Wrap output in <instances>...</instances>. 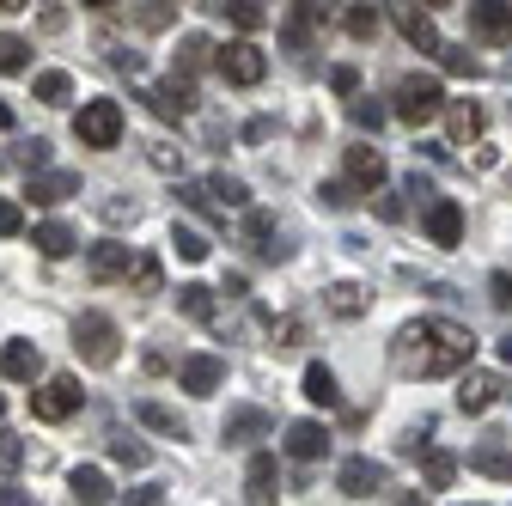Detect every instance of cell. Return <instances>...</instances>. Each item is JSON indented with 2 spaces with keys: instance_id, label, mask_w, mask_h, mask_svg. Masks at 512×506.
Here are the masks:
<instances>
[{
  "instance_id": "6da1fadb",
  "label": "cell",
  "mask_w": 512,
  "mask_h": 506,
  "mask_svg": "<svg viewBox=\"0 0 512 506\" xmlns=\"http://www.w3.org/2000/svg\"><path fill=\"white\" fill-rule=\"evenodd\" d=\"M470 354H476V336L452 318H415L391 342V366L403 378H452L470 366Z\"/></svg>"
},
{
  "instance_id": "7a4b0ae2",
  "label": "cell",
  "mask_w": 512,
  "mask_h": 506,
  "mask_svg": "<svg viewBox=\"0 0 512 506\" xmlns=\"http://www.w3.org/2000/svg\"><path fill=\"white\" fill-rule=\"evenodd\" d=\"M122 104L116 98H86L80 104V116H74V141L80 147H98V153H110V147H122Z\"/></svg>"
},
{
  "instance_id": "3957f363",
  "label": "cell",
  "mask_w": 512,
  "mask_h": 506,
  "mask_svg": "<svg viewBox=\"0 0 512 506\" xmlns=\"http://www.w3.org/2000/svg\"><path fill=\"white\" fill-rule=\"evenodd\" d=\"M74 354L86 366H116V354H122L116 318H104V311H80V318H74Z\"/></svg>"
},
{
  "instance_id": "277c9868",
  "label": "cell",
  "mask_w": 512,
  "mask_h": 506,
  "mask_svg": "<svg viewBox=\"0 0 512 506\" xmlns=\"http://www.w3.org/2000/svg\"><path fill=\"white\" fill-rule=\"evenodd\" d=\"M445 110V86L433 74H403L397 80V98H391V116H403L409 129H421V122H433Z\"/></svg>"
},
{
  "instance_id": "5b68a950",
  "label": "cell",
  "mask_w": 512,
  "mask_h": 506,
  "mask_svg": "<svg viewBox=\"0 0 512 506\" xmlns=\"http://www.w3.org/2000/svg\"><path fill=\"white\" fill-rule=\"evenodd\" d=\"M80 403H86V391L74 372H55V378H43V391H31L37 421H68V415H80Z\"/></svg>"
},
{
  "instance_id": "8992f818",
  "label": "cell",
  "mask_w": 512,
  "mask_h": 506,
  "mask_svg": "<svg viewBox=\"0 0 512 506\" xmlns=\"http://www.w3.org/2000/svg\"><path fill=\"white\" fill-rule=\"evenodd\" d=\"M214 68L226 74V86H256L269 74V55L256 49L250 37H238V43H226V49H214Z\"/></svg>"
},
{
  "instance_id": "52a82bcc",
  "label": "cell",
  "mask_w": 512,
  "mask_h": 506,
  "mask_svg": "<svg viewBox=\"0 0 512 506\" xmlns=\"http://www.w3.org/2000/svg\"><path fill=\"white\" fill-rule=\"evenodd\" d=\"M141 98H147V110H153L159 122H183L189 110H196V80H183V74H171V80L147 86Z\"/></svg>"
},
{
  "instance_id": "ba28073f",
  "label": "cell",
  "mask_w": 512,
  "mask_h": 506,
  "mask_svg": "<svg viewBox=\"0 0 512 506\" xmlns=\"http://www.w3.org/2000/svg\"><path fill=\"white\" fill-rule=\"evenodd\" d=\"M421 226H427V238H433L439 250H458V244H464V208H458L452 196H433V202L421 208Z\"/></svg>"
},
{
  "instance_id": "9c48e42d",
  "label": "cell",
  "mask_w": 512,
  "mask_h": 506,
  "mask_svg": "<svg viewBox=\"0 0 512 506\" xmlns=\"http://www.w3.org/2000/svg\"><path fill=\"white\" fill-rule=\"evenodd\" d=\"M391 25L403 31V43H409V49H421V55H439V31H433L427 7H415V0H391Z\"/></svg>"
},
{
  "instance_id": "30bf717a",
  "label": "cell",
  "mask_w": 512,
  "mask_h": 506,
  "mask_svg": "<svg viewBox=\"0 0 512 506\" xmlns=\"http://www.w3.org/2000/svg\"><path fill=\"white\" fill-rule=\"evenodd\" d=\"M470 31L494 49L512 43V0H470Z\"/></svg>"
},
{
  "instance_id": "8fae6325",
  "label": "cell",
  "mask_w": 512,
  "mask_h": 506,
  "mask_svg": "<svg viewBox=\"0 0 512 506\" xmlns=\"http://www.w3.org/2000/svg\"><path fill=\"white\" fill-rule=\"evenodd\" d=\"M177 385H183L189 397H214V391L226 385V360H220V354H189V360L177 366Z\"/></svg>"
},
{
  "instance_id": "7c38bea8",
  "label": "cell",
  "mask_w": 512,
  "mask_h": 506,
  "mask_svg": "<svg viewBox=\"0 0 512 506\" xmlns=\"http://www.w3.org/2000/svg\"><path fill=\"white\" fill-rule=\"evenodd\" d=\"M25 196L37 202V208H61V202H74L80 196V171H31V183H25Z\"/></svg>"
},
{
  "instance_id": "4fadbf2b",
  "label": "cell",
  "mask_w": 512,
  "mask_h": 506,
  "mask_svg": "<svg viewBox=\"0 0 512 506\" xmlns=\"http://www.w3.org/2000/svg\"><path fill=\"white\" fill-rule=\"evenodd\" d=\"M384 482H391V470H384L378 458H348V464L336 470V488H342L348 500H366V494H378Z\"/></svg>"
},
{
  "instance_id": "5bb4252c",
  "label": "cell",
  "mask_w": 512,
  "mask_h": 506,
  "mask_svg": "<svg viewBox=\"0 0 512 506\" xmlns=\"http://www.w3.org/2000/svg\"><path fill=\"white\" fill-rule=\"evenodd\" d=\"M439 116H445V135H452V147L482 141V122H488V116H482V104H476V98H452Z\"/></svg>"
},
{
  "instance_id": "9a60e30c",
  "label": "cell",
  "mask_w": 512,
  "mask_h": 506,
  "mask_svg": "<svg viewBox=\"0 0 512 506\" xmlns=\"http://www.w3.org/2000/svg\"><path fill=\"white\" fill-rule=\"evenodd\" d=\"M269 433H275L269 409H232V415H226V427H220L226 446H256V439H269Z\"/></svg>"
},
{
  "instance_id": "2e32d148",
  "label": "cell",
  "mask_w": 512,
  "mask_h": 506,
  "mask_svg": "<svg viewBox=\"0 0 512 506\" xmlns=\"http://www.w3.org/2000/svg\"><path fill=\"white\" fill-rule=\"evenodd\" d=\"M128 263H135V250H128L122 238H104V244H92V257H86L92 281H128Z\"/></svg>"
},
{
  "instance_id": "e0dca14e",
  "label": "cell",
  "mask_w": 512,
  "mask_h": 506,
  "mask_svg": "<svg viewBox=\"0 0 512 506\" xmlns=\"http://www.w3.org/2000/svg\"><path fill=\"white\" fill-rule=\"evenodd\" d=\"M324 311H330V318H366V311H372V293L360 287V281H330L324 287Z\"/></svg>"
},
{
  "instance_id": "ac0fdd59",
  "label": "cell",
  "mask_w": 512,
  "mask_h": 506,
  "mask_svg": "<svg viewBox=\"0 0 512 506\" xmlns=\"http://www.w3.org/2000/svg\"><path fill=\"white\" fill-rule=\"evenodd\" d=\"M244 494H250V506H275V494H281V470H275L269 452H256V458H250V470H244Z\"/></svg>"
},
{
  "instance_id": "d6986e66",
  "label": "cell",
  "mask_w": 512,
  "mask_h": 506,
  "mask_svg": "<svg viewBox=\"0 0 512 506\" xmlns=\"http://www.w3.org/2000/svg\"><path fill=\"white\" fill-rule=\"evenodd\" d=\"M500 391H506V385H500L494 372H464V378H458V409H464V415H482V409H494Z\"/></svg>"
},
{
  "instance_id": "ffe728a7",
  "label": "cell",
  "mask_w": 512,
  "mask_h": 506,
  "mask_svg": "<svg viewBox=\"0 0 512 506\" xmlns=\"http://www.w3.org/2000/svg\"><path fill=\"white\" fill-rule=\"evenodd\" d=\"M324 452H330V433H324V421H293V427H287V458L311 464V458H324Z\"/></svg>"
},
{
  "instance_id": "44dd1931",
  "label": "cell",
  "mask_w": 512,
  "mask_h": 506,
  "mask_svg": "<svg viewBox=\"0 0 512 506\" xmlns=\"http://www.w3.org/2000/svg\"><path fill=\"white\" fill-rule=\"evenodd\" d=\"M177 311H183V318H196V324H214V330L226 324L220 305H214V287H202V281H183L177 287Z\"/></svg>"
},
{
  "instance_id": "7402d4cb",
  "label": "cell",
  "mask_w": 512,
  "mask_h": 506,
  "mask_svg": "<svg viewBox=\"0 0 512 506\" xmlns=\"http://www.w3.org/2000/svg\"><path fill=\"white\" fill-rule=\"evenodd\" d=\"M68 494H74V506H110V476L98 470V464H80L74 476H68Z\"/></svg>"
},
{
  "instance_id": "603a6c76",
  "label": "cell",
  "mask_w": 512,
  "mask_h": 506,
  "mask_svg": "<svg viewBox=\"0 0 512 506\" xmlns=\"http://www.w3.org/2000/svg\"><path fill=\"white\" fill-rule=\"evenodd\" d=\"M348 183L372 196V189L384 183V153L378 147H348Z\"/></svg>"
},
{
  "instance_id": "cb8c5ba5",
  "label": "cell",
  "mask_w": 512,
  "mask_h": 506,
  "mask_svg": "<svg viewBox=\"0 0 512 506\" xmlns=\"http://www.w3.org/2000/svg\"><path fill=\"white\" fill-rule=\"evenodd\" d=\"M0 372H7V378H19V385H31V378L43 372V354H37V342H7V348H0Z\"/></svg>"
},
{
  "instance_id": "d4e9b609",
  "label": "cell",
  "mask_w": 512,
  "mask_h": 506,
  "mask_svg": "<svg viewBox=\"0 0 512 506\" xmlns=\"http://www.w3.org/2000/svg\"><path fill=\"white\" fill-rule=\"evenodd\" d=\"M244 238L263 250L269 263H281V257H287V244H269V238H275V214H263V208H244Z\"/></svg>"
},
{
  "instance_id": "484cf974",
  "label": "cell",
  "mask_w": 512,
  "mask_h": 506,
  "mask_svg": "<svg viewBox=\"0 0 512 506\" xmlns=\"http://www.w3.org/2000/svg\"><path fill=\"white\" fill-rule=\"evenodd\" d=\"M208 61H214V43H208L202 31H189V37L177 43V68H171V74H183V80H196V74L208 68Z\"/></svg>"
},
{
  "instance_id": "4316f807",
  "label": "cell",
  "mask_w": 512,
  "mask_h": 506,
  "mask_svg": "<svg viewBox=\"0 0 512 506\" xmlns=\"http://www.w3.org/2000/svg\"><path fill=\"white\" fill-rule=\"evenodd\" d=\"M305 397H311L317 409H336V403H342V391H336V372H330L324 360H311V366H305Z\"/></svg>"
},
{
  "instance_id": "83f0119b",
  "label": "cell",
  "mask_w": 512,
  "mask_h": 506,
  "mask_svg": "<svg viewBox=\"0 0 512 506\" xmlns=\"http://www.w3.org/2000/svg\"><path fill=\"white\" fill-rule=\"evenodd\" d=\"M202 189H208V202H214L220 214H226V208H250V189H244V177H226V171H214Z\"/></svg>"
},
{
  "instance_id": "f1b7e54d",
  "label": "cell",
  "mask_w": 512,
  "mask_h": 506,
  "mask_svg": "<svg viewBox=\"0 0 512 506\" xmlns=\"http://www.w3.org/2000/svg\"><path fill=\"white\" fill-rule=\"evenodd\" d=\"M135 415H141V427H153L165 439H189V421L177 409H165V403H135Z\"/></svg>"
},
{
  "instance_id": "f546056e",
  "label": "cell",
  "mask_w": 512,
  "mask_h": 506,
  "mask_svg": "<svg viewBox=\"0 0 512 506\" xmlns=\"http://www.w3.org/2000/svg\"><path fill=\"white\" fill-rule=\"evenodd\" d=\"M470 470H482V476H494V482H512V452L500 446V439H488V446L470 452Z\"/></svg>"
},
{
  "instance_id": "4dcf8cb0",
  "label": "cell",
  "mask_w": 512,
  "mask_h": 506,
  "mask_svg": "<svg viewBox=\"0 0 512 506\" xmlns=\"http://www.w3.org/2000/svg\"><path fill=\"white\" fill-rule=\"evenodd\" d=\"M214 7H220L238 31H263V25H269V7H263V0H214Z\"/></svg>"
},
{
  "instance_id": "1f68e13d",
  "label": "cell",
  "mask_w": 512,
  "mask_h": 506,
  "mask_svg": "<svg viewBox=\"0 0 512 506\" xmlns=\"http://www.w3.org/2000/svg\"><path fill=\"white\" fill-rule=\"evenodd\" d=\"M31 98H37V104H68V98H74V80L61 74V68H49V74L31 80Z\"/></svg>"
},
{
  "instance_id": "d6a6232c",
  "label": "cell",
  "mask_w": 512,
  "mask_h": 506,
  "mask_svg": "<svg viewBox=\"0 0 512 506\" xmlns=\"http://www.w3.org/2000/svg\"><path fill=\"white\" fill-rule=\"evenodd\" d=\"M31 244L43 250V257H68V250H74V232L61 226V220H43V226L31 232Z\"/></svg>"
},
{
  "instance_id": "836d02e7",
  "label": "cell",
  "mask_w": 512,
  "mask_h": 506,
  "mask_svg": "<svg viewBox=\"0 0 512 506\" xmlns=\"http://www.w3.org/2000/svg\"><path fill=\"white\" fill-rule=\"evenodd\" d=\"M31 68V43L19 31H0V74H25Z\"/></svg>"
},
{
  "instance_id": "e575fe53",
  "label": "cell",
  "mask_w": 512,
  "mask_h": 506,
  "mask_svg": "<svg viewBox=\"0 0 512 506\" xmlns=\"http://www.w3.org/2000/svg\"><path fill=\"white\" fill-rule=\"evenodd\" d=\"M360 202V189L348 183V177H336V183H317V208H330V214H348Z\"/></svg>"
},
{
  "instance_id": "d590c367",
  "label": "cell",
  "mask_w": 512,
  "mask_h": 506,
  "mask_svg": "<svg viewBox=\"0 0 512 506\" xmlns=\"http://www.w3.org/2000/svg\"><path fill=\"white\" fill-rule=\"evenodd\" d=\"M98 49H104V61H110V68H122V74H141V49H122V37H116V31H98Z\"/></svg>"
},
{
  "instance_id": "8d00e7d4",
  "label": "cell",
  "mask_w": 512,
  "mask_h": 506,
  "mask_svg": "<svg viewBox=\"0 0 512 506\" xmlns=\"http://www.w3.org/2000/svg\"><path fill=\"white\" fill-rule=\"evenodd\" d=\"M128 275H135V287H141V293H159V287H165V263L153 257V250H141V257L128 263Z\"/></svg>"
},
{
  "instance_id": "74e56055",
  "label": "cell",
  "mask_w": 512,
  "mask_h": 506,
  "mask_svg": "<svg viewBox=\"0 0 512 506\" xmlns=\"http://www.w3.org/2000/svg\"><path fill=\"white\" fill-rule=\"evenodd\" d=\"M171 244H177L183 263H202L208 257V232H196V226H171Z\"/></svg>"
},
{
  "instance_id": "f35d334b",
  "label": "cell",
  "mask_w": 512,
  "mask_h": 506,
  "mask_svg": "<svg viewBox=\"0 0 512 506\" xmlns=\"http://www.w3.org/2000/svg\"><path fill=\"white\" fill-rule=\"evenodd\" d=\"M384 116H391V110H384L378 98H360V92L348 98V122H354V129H372V135H378V122H384Z\"/></svg>"
},
{
  "instance_id": "ab89813d",
  "label": "cell",
  "mask_w": 512,
  "mask_h": 506,
  "mask_svg": "<svg viewBox=\"0 0 512 506\" xmlns=\"http://www.w3.org/2000/svg\"><path fill=\"white\" fill-rule=\"evenodd\" d=\"M421 458H427V488H452V476H458V458L452 452H433L427 446Z\"/></svg>"
},
{
  "instance_id": "60d3db41",
  "label": "cell",
  "mask_w": 512,
  "mask_h": 506,
  "mask_svg": "<svg viewBox=\"0 0 512 506\" xmlns=\"http://www.w3.org/2000/svg\"><path fill=\"white\" fill-rule=\"evenodd\" d=\"M147 165L165 171V177H183V147H171V141H147Z\"/></svg>"
},
{
  "instance_id": "b9f144b4",
  "label": "cell",
  "mask_w": 512,
  "mask_h": 506,
  "mask_svg": "<svg viewBox=\"0 0 512 506\" xmlns=\"http://www.w3.org/2000/svg\"><path fill=\"white\" fill-rule=\"evenodd\" d=\"M439 68L458 74V80H470V74H482V61H476L470 49H445V43H439Z\"/></svg>"
},
{
  "instance_id": "7bdbcfd3",
  "label": "cell",
  "mask_w": 512,
  "mask_h": 506,
  "mask_svg": "<svg viewBox=\"0 0 512 506\" xmlns=\"http://www.w3.org/2000/svg\"><path fill=\"white\" fill-rule=\"evenodd\" d=\"M342 31L366 43V37H378V13H372V7H348V13H342Z\"/></svg>"
},
{
  "instance_id": "ee69618b",
  "label": "cell",
  "mask_w": 512,
  "mask_h": 506,
  "mask_svg": "<svg viewBox=\"0 0 512 506\" xmlns=\"http://www.w3.org/2000/svg\"><path fill=\"white\" fill-rule=\"evenodd\" d=\"M135 19H141V31H165V25L177 19V0H147Z\"/></svg>"
},
{
  "instance_id": "f6af8a7d",
  "label": "cell",
  "mask_w": 512,
  "mask_h": 506,
  "mask_svg": "<svg viewBox=\"0 0 512 506\" xmlns=\"http://www.w3.org/2000/svg\"><path fill=\"white\" fill-rule=\"evenodd\" d=\"M110 458H116L122 470H141V464H147V446H141V439H110Z\"/></svg>"
},
{
  "instance_id": "bcb514c9",
  "label": "cell",
  "mask_w": 512,
  "mask_h": 506,
  "mask_svg": "<svg viewBox=\"0 0 512 506\" xmlns=\"http://www.w3.org/2000/svg\"><path fill=\"white\" fill-rule=\"evenodd\" d=\"M25 464V439L19 433H0V476H13Z\"/></svg>"
},
{
  "instance_id": "7dc6e473",
  "label": "cell",
  "mask_w": 512,
  "mask_h": 506,
  "mask_svg": "<svg viewBox=\"0 0 512 506\" xmlns=\"http://www.w3.org/2000/svg\"><path fill=\"white\" fill-rule=\"evenodd\" d=\"M98 214H104L110 226H122V220L135 226V220H141V202H122V196H116V202H98Z\"/></svg>"
},
{
  "instance_id": "c3c4849f",
  "label": "cell",
  "mask_w": 512,
  "mask_h": 506,
  "mask_svg": "<svg viewBox=\"0 0 512 506\" xmlns=\"http://www.w3.org/2000/svg\"><path fill=\"white\" fill-rule=\"evenodd\" d=\"M19 165H25V171H43V165H49V141H37V135H31V141L19 147Z\"/></svg>"
},
{
  "instance_id": "681fc988",
  "label": "cell",
  "mask_w": 512,
  "mask_h": 506,
  "mask_svg": "<svg viewBox=\"0 0 512 506\" xmlns=\"http://www.w3.org/2000/svg\"><path fill=\"white\" fill-rule=\"evenodd\" d=\"M25 232V208L19 202H0V238H19Z\"/></svg>"
},
{
  "instance_id": "f907efd6",
  "label": "cell",
  "mask_w": 512,
  "mask_h": 506,
  "mask_svg": "<svg viewBox=\"0 0 512 506\" xmlns=\"http://www.w3.org/2000/svg\"><path fill=\"white\" fill-rule=\"evenodd\" d=\"M177 196H183L189 208H196V214H220V208L208 202V189H202V183H177Z\"/></svg>"
},
{
  "instance_id": "816d5d0a",
  "label": "cell",
  "mask_w": 512,
  "mask_h": 506,
  "mask_svg": "<svg viewBox=\"0 0 512 506\" xmlns=\"http://www.w3.org/2000/svg\"><path fill=\"white\" fill-rule=\"evenodd\" d=\"M403 214H409V208H403V196H397V189H384V196H378V220H391V226H397Z\"/></svg>"
},
{
  "instance_id": "f5cc1de1",
  "label": "cell",
  "mask_w": 512,
  "mask_h": 506,
  "mask_svg": "<svg viewBox=\"0 0 512 506\" xmlns=\"http://www.w3.org/2000/svg\"><path fill=\"white\" fill-rule=\"evenodd\" d=\"M330 86H336L342 98H354V92H360V74H354V68H330Z\"/></svg>"
},
{
  "instance_id": "db71d44e",
  "label": "cell",
  "mask_w": 512,
  "mask_h": 506,
  "mask_svg": "<svg viewBox=\"0 0 512 506\" xmlns=\"http://www.w3.org/2000/svg\"><path fill=\"white\" fill-rule=\"evenodd\" d=\"M488 299H494L500 311H512V275H494V281H488Z\"/></svg>"
},
{
  "instance_id": "11a10c76",
  "label": "cell",
  "mask_w": 512,
  "mask_h": 506,
  "mask_svg": "<svg viewBox=\"0 0 512 506\" xmlns=\"http://www.w3.org/2000/svg\"><path fill=\"white\" fill-rule=\"evenodd\" d=\"M269 135H275V122H269V116H256V122H244V141H250V147H256V141H269Z\"/></svg>"
},
{
  "instance_id": "9f6ffc18",
  "label": "cell",
  "mask_w": 512,
  "mask_h": 506,
  "mask_svg": "<svg viewBox=\"0 0 512 506\" xmlns=\"http://www.w3.org/2000/svg\"><path fill=\"white\" fill-rule=\"evenodd\" d=\"M122 506H165V488H135Z\"/></svg>"
},
{
  "instance_id": "6f0895ef",
  "label": "cell",
  "mask_w": 512,
  "mask_h": 506,
  "mask_svg": "<svg viewBox=\"0 0 512 506\" xmlns=\"http://www.w3.org/2000/svg\"><path fill=\"white\" fill-rule=\"evenodd\" d=\"M0 506H37L31 494H19V488H0Z\"/></svg>"
},
{
  "instance_id": "680465c9",
  "label": "cell",
  "mask_w": 512,
  "mask_h": 506,
  "mask_svg": "<svg viewBox=\"0 0 512 506\" xmlns=\"http://www.w3.org/2000/svg\"><path fill=\"white\" fill-rule=\"evenodd\" d=\"M31 7V0H0V13H25Z\"/></svg>"
},
{
  "instance_id": "91938a15",
  "label": "cell",
  "mask_w": 512,
  "mask_h": 506,
  "mask_svg": "<svg viewBox=\"0 0 512 506\" xmlns=\"http://www.w3.org/2000/svg\"><path fill=\"white\" fill-rule=\"evenodd\" d=\"M13 122H19V116H13V104H0V129H13Z\"/></svg>"
},
{
  "instance_id": "94428289",
  "label": "cell",
  "mask_w": 512,
  "mask_h": 506,
  "mask_svg": "<svg viewBox=\"0 0 512 506\" xmlns=\"http://www.w3.org/2000/svg\"><path fill=\"white\" fill-rule=\"evenodd\" d=\"M86 7H92V13H110V7H122V0H86Z\"/></svg>"
},
{
  "instance_id": "6125c7cd",
  "label": "cell",
  "mask_w": 512,
  "mask_h": 506,
  "mask_svg": "<svg viewBox=\"0 0 512 506\" xmlns=\"http://www.w3.org/2000/svg\"><path fill=\"white\" fill-rule=\"evenodd\" d=\"M397 506H427V500H421V494H403V500H397Z\"/></svg>"
},
{
  "instance_id": "be15d7a7",
  "label": "cell",
  "mask_w": 512,
  "mask_h": 506,
  "mask_svg": "<svg viewBox=\"0 0 512 506\" xmlns=\"http://www.w3.org/2000/svg\"><path fill=\"white\" fill-rule=\"evenodd\" d=\"M500 360H506V366H512V336H506V342H500Z\"/></svg>"
},
{
  "instance_id": "e7e4bbea",
  "label": "cell",
  "mask_w": 512,
  "mask_h": 506,
  "mask_svg": "<svg viewBox=\"0 0 512 506\" xmlns=\"http://www.w3.org/2000/svg\"><path fill=\"white\" fill-rule=\"evenodd\" d=\"M421 7H445V0H421Z\"/></svg>"
},
{
  "instance_id": "03108f58",
  "label": "cell",
  "mask_w": 512,
  "mask_h": 506,
  "mask_svg": "<svg viewBox=\"0 0 512 506\" xmlns=\"http://www.w3.org/2000/svg\"><path fill=\"white\" fill-rule=\"evenodd\" d=\"M0 415H7V397H0Z\"/></svg>"
},
{
  "instance_id": "003e7915",
  "label": "cell",
  "mask_w": 512,
  "mask_h": 506,
  "mask_svg": "<svg viewBox=\"0 0 512 506\" xmlns=\"http://www.w3.org/2000/svg\"><path fill=\"white\" fill-rule=\"evenodd\" d=\"M470 506H476V500H470Z\"/></svg>"
}]
</instances>
